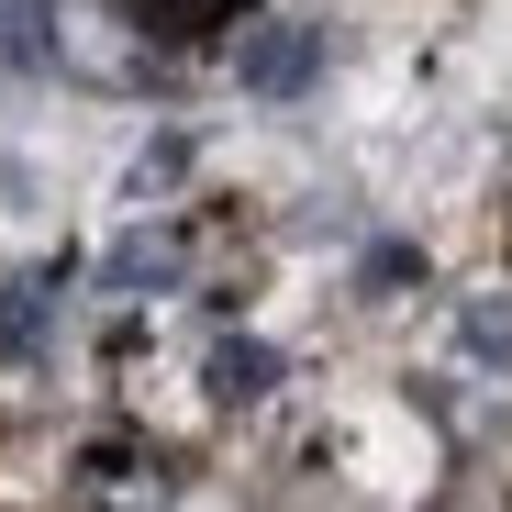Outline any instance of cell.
<instances>
[{
  "instance_id": "6",
  "label": "cell",
  "mask_w": 512,
  "mask_h": 512,
  "mask_svg": "<svg viewBox=\"0 0 512 512\" xmlns=\"http://www.w3.org/2000/svg\"><path fill=\"white\" fill-rule=\"evenodd\" d=\"M468 357H479V368H512V290L468 301Z\"/></svg>"
},
{
  "instance_id": "4",
  "label": "cell",
  "mask_w": 512,
  "mask_h": 512,
  "mask_svg": "<svg viewBox=\"0 0 512 512\" xmlns=\"http://www.w3.org/2000/svg\"><path fill=\"white\" fill-rule=\"evenodd\" d=\"M145 34L190 45V34H245V0H145Z\"/></svg>"
},
{
  "instance_id": "2",
  "label": "cell",
  "mask_w": 512,
  "mask_h": 512,
  "mask_svg": "<svg viewBox=\"0 0 512 512\" xmlns=\"http://www.w3.org/2000/svg\"><path fill=\"white\" fill-rule=\"evenodd\" d=\"M201 379H212V401H268V390H279V346H256V334H223Z\"/></svg>"
},
{
  "instance_id": "5",
  "label": "cell",
  "mask_w": 512,
  "mask_h": 512,
  "mask_svg": "<svg viewBox=\"0 0 512 512\" xmlns=\"http://www.w3.org/2000/svg\"><path fill=\"white\" fill-rule=\"evenodd\" d=\"M0 67H56V12L45 0H12L0 12Z\"/></svg>"
},
{
  "instance_id": "7",
  "label": "cell",
  "mask_w": 512,
  "mask_h": 512,
  "mask_svg": "<svg viewBox=\"0 0 512 512\" xmlns=\"http://www.w3.org/2000/svg\"><path fill=\"white\" fill-rule=\"evenodd\" d=\"M179 179H190V134H156L134 156V190H179Z\"/></svg>"
},
{
  "instance_id": "1",
  "label": "cell",
  "mask_w": 512,
  "mask_h": 512,
  "mask_svg": "<svg viewBox=\"0 0 512 512\" xmlns=\"http://www.w3.org/2000/svg\"><path fill=\"white\" fill-rule=\"evenodd\" d=\"M312 67H323V34L312 23H245L234 34V78H245L256 101H301Z\"/></svg>"
},
{
  "instance_id": "3",
  "label": "cell",
  "mask_w": 512,
  "mask_h": 512,
  "mask_svg": "<svg viewBox=\"0 0 512 512\" xmlns=\"http://www.w3.org/2000/svg\"><path fill=\"white\" fill-rule=\"evenodd\" d=\"M179 268H190V245L167 234V223H156V234H134V245H112V290H167Z\"/></svg>"
}]
</instances>
